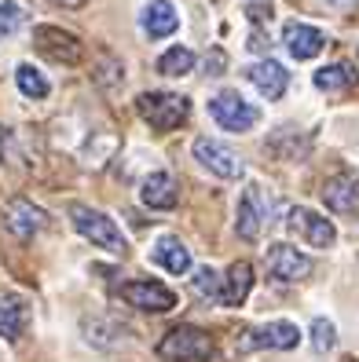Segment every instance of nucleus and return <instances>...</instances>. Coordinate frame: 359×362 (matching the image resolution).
<instances>
[{
	"mask_svg": "<svg viewBox=\"0 0 359 362\" xmlns=\"http://www.w3.org/2000/svg\"><path fill=\"white\" fill-rule=\"evenodd\" d=\"M283 45L297 62H304V59H315L326 48V33L319 26H312V23H290L283 30Z\"/></svg>",
	"mask_w": 359,
	"mask_h": 362,
	"instance_id": "nucleus-12",
	"label": "nucleus"
},
{
	"mask_svg": "<svg viewBox=\"0 0 359 362\" xmlns=\"http://www.w3.org/2000/svg\"><path fill=\"white\" fill-rule=\"evenodd\" d=\"M158 355L165 362H209L213 358V337L198 326H176L158 340Z\"/></svg>",
	"mask_w": 359,
	"mask_h": 362,
	"instance_id": "nucleus-3",
	"label": "nucleus"
},
{
	"mask_svg": "<svg viewBox=\"0 0 359 362\" xmlns=\"http://www.w3.org/2000/svg\"><path fill=\"white\" fill-rule=\"evenodd\" d=\"M286 227H290V234L304 238L312 249H330L337 242L334 223L326 216H319V212H312V209H293L290 216H286Z\"/></svg>",
	"mask_w": 359,
	"mask_h": 362,
	"instance_id": "nucleus-10",
	"label": "nucleus"
},
{
	"mask_svg": "<svg viewBox=\"0 0 359 362\" xmlns=\"http://www.w3.org/2000/svg\"><path fill=\"white\" fill-rule=\"evenodd\" d=\"M334 344H337V326L330 318H315L312 322V348L319 355H326V351H334Z\"/></svg>",
	"mask_w": 359,
	"mask_h": 362,
	"instance_id": "nucleus-25",
	"label": "nucleus"
},
{
	"mask_svg": "<svg viewBox=\"0 0 359 362\" xmlns=\"http://www.w3.org/2000/svg\"><path fill=\"white\" fill-rule=\"evenodd\" d=\"M52 4H59V8H74V11H77V8H84V0H52Z\"/></svg>",
	"mask_w": 359,
	"mask_h": 362,
	"instance_id": "nucleus-29",
	"label": "nucleus"
},
{
	"mask_svg": "<svg viewBox=\"0 0 359 362\" xmlns=\"http://www.w3.org/2000/svg\"><path fill=\"white\" fill-rule=\"evenodd\" d=\"M121 300L139 308V311L165 315V311L176 308V293L169 289L165 282H154V279H132V282L121 286Z\"/></svg>",
	"mask_w": 359,
	"mask_h": 362,
	"instance_id": "nucleus-6",
	"label": "nucleus"
},
{
	"mask_svg": "<svg viewBox=\"0 0 359 362\" xmlns=\"http://www.w3.org/2000/svg\"><path fill=\"white\" fill-rule=\"evenodd\" d=\"M198 66V59H195V52L191 48H169L161 59H158V70L165 74V77H187V74H191Z\"/></svg>",
	"mask_w": 359,
	"mask_h": 362,
	"instance_id": "nucleus-22",
	"label": "nucleus"
},
{
	"mask_svg": "<svg viewBox=\"0 0 359 362\" xmlns=\"http://www.w3.org/2000/svg\"><path fill=\"white\" fill-rule=\"evenodd\" d=\"M264 220H268V209L261 202V190L246 187V194L239 202V212H235V234L242 242H257L261 230H264Z\"/></svg>",
	"mask_w": 359,
	"mask_h": 362,
	"instance_id": "nucleus-13",
	"label": "nucleus"
},
{
	"mask_svg": "<svg viewBox=\"0 0 359 362\" xmlns=\"http://www.w3.org/2000/svg\"><path fill=\"white\" fill-rule=\"evenodd\" d=\"M23 23H26V11L15 0H4L0 4V37H11L15 30H23Z\"/></svg>",
	"mask_w": 359,
	"mask_h": 362,
	"instance_id": "nucleus-26",
	"label": "nucleus"
},
{
	"mask_svg": "<svg viewBox=\"0 0 359 362\" xmlns=\"http://www.w3.org/2000/svg\"><path fill=\"white\" fill-rule=\"evenodd\" d=\"M48 212L40 209V205H33L30 198H11L8 205H4V227L15 234V238H23V242H30L33 234H40V230H48Z\"/></svg>",
	"mask_w": 359,
	"mask_h": 362,
	"instance_id": "nucleus-8",
	"label": "nucleus"
},
{
	"mask_svg": "<svg viewBox=\"0 0 359 362\" xmlns=\"http://www.w3.org/2000/svg\"><path fill=\"white\" fill-rule=\"evenodd\" d=\"M139 26H143V33L151 40H161L169 33H176L180 15L173 8V0H147L143 11H139Z\"/></svg>",
	"mask_w": 359,
	"mask_h": 362,
	"instance_id": "nucleus-15",
	"label": "nucleus"
},
{
	"mask_svg": "<svg viewBox=\"0 0 359 362\" xmlns=\"http://www.w3.org/2000/svg\"><path fill=\"white\" fill-rule=\"evenodd\" d=\"M224 66H227V62H224V52L220 48L205 59V74H224Z\"/></svg>",
	"mask_w": 359,
	"mask_h": 362,
	"instance_id": "nucleus-28",
	"label": "nucleus"
},
{
	"mask_svg": "<svg viewBox=\"0 0 359 362\" xmlns=\"http://www.w3.org/2000/svg\"><path fill=\"white\" fill-rule=\"evenodd\" d=\"M264 264H268V274H271V279H279V282H304L312 274V257H304L301 249H293L286 242L271 245Z\"/></svg>",
	"mask_w": 359,
	"mask_h": 362,
	"instance_id": "nucleus-11",
	"label": "nucleus"
},
{
	"mask_svg": "<svg viewBox=\"0 0 359 362\" xmlns=\"http://www.w3.org/2000/svg\"><path fill=\"white\" fill-rule=\"evenodd\" d=\"M33 52L40 59L59 62V66H77V62L84 59V45H81V40L70 30H59L52 23L33 26Z\"/></svg>",
	"mask_w": 359,
	"mask_h": 362,
	"instance_id": "nucleus-4",
	"label": "nucleus"
},
{
	"mask_svg": "<svg viewBox=\"0 0 359 362\" xmlns=\"http://www.w3.org/2000/svg\"><path fill=\"white\" fill-rule=\"evenodd\" d=\"M352 81H355V70L348 66V62H334V66H323V70H315V88H323V92H337V88H348Z\"/></svg>",
	"mask_w": 359,
	"mask_h": 362,
	"instance_id": "nucleus-23",
	"label": "nucleus"
},
{
	"mask_svg": "<svg viewBox=\"0 0 359 362\" xmlns=\"http://www.w3.org/2000/svg\"><path fill=\"white\" fill-rule=\"evenodd\" d=\"M209 117H213L224 132H249L253 124L261 121V110L257 106H249L239 92H217L209 99Z\"/></svg>",
	"mask_w": 359,
	"mask_h": 362,
	"instance_id": "nucleus-5",
	"label": "nucleus"
},
{
	"mask_svg": "<svg viewBox=\"0 0 359 362\" xmlns=\"http://www.w3.org/2000/svg\"><path fill=\"white\" fill-rule=\"evenodd\" d=\"M249 289H253V267H249L246 260L231 264L227 279H224V289H220V304H227V308H239V304H246Z\"/></svg>",
	"mask_w": 359,
	"mask_h": 362,
	"instance_id": "nucleus-20",
	"label": "nucleus"
},
{
	"mask_svg": "<svg viewBox=\"0 0 359 362\" xmlns=\"http://www.w3.org/2000/svg\"><path fill=\"white\" fill-rule=\"evenodd\" d=\"M151 260L158 267H165L169 274H187L191 271V249H187L180 238H173V234H161V238L154 242V249H151Z\"/></svg>",
	"mask_w": 359,
	"mask_h": 362,
	"instance_id": "nucleus-17",
	"label": "nucleus"
},
{
	"mask_svg": "<svg viewBox=\"0 0 359 362\" xmlns=\"http://www.w3.org/2000/svg\"><path fill=\"white\" fill-rule=\"evenodd\" d=\"M26 322H30V308L23 296H0V337L18 340L26 333Z\"/></svg>",
	"mask_w": 359,
	"mask_h": 362,
	"instance_id": "nucleus-19",
	"label": "nucleus"
},
{
	"mask_svg": "<svg viewBox=\"0 0 359 362\" xmlns=\"http://www.w3.org/2000/svg\"><path fill=\"white\" fill-rule=\"evenodd\" d=\"M15 84H18V92H23L26 99H45L48 92H52V84H48V77L40 74L33 62H23V66L15 70Z\"/></svg>",
	"mask_w": 359,
	"mask_h": 362,
	"instance_id": "nucleus-21",
	"label": "nucleus"
},
{
	"mask_svg": "<svg viewBox=\"0 0 359 362\" xmlns=\"http://www.w3.org/2000/svg\"><path fill=\"white\" fill-rule=\"evenodd\" d=\"M323 205L337 216H352L359 212V180L355 176H334L323 187Z\"/></svg>",
	"mask_w": 359,
	"mask_h": 362,
	"instance_id": "nucleus-16",
	"label": "nucleus"
},
{
	"mask_svg": "<svg viewBox=\"0 0 359 362\" xmlns=\"http://www.w3.org/2000/svg\"><path fill=\"white\" fill-rule=\"evenodd\" d=\"M195 293L202 296V300H220V289H224V279L213 271V267H198L195 279H191Z\"/></svg>",
	"mask_w": 359,
	"mask_h": 362,
	"instance_id": "nucleus-24",
	"label": "nucleus"
},
{
	"mask_svg": "<svg viewBox=\"0 0 359 362\" xmlns=\"http://www.w3.org/2000/svg\"><path fill=\"white\" fill-rule=\"evenodd\" d=\"M297 340H301V329L286 322V318H275V322H268L261 329H249L242 340H239V351H290V348H297Z\"/></svg>",
	"mask_w": 359,
	"mask_h": 362,
	"instance_id": "nucleus-7",
	"label": "nucleus"
},
{
	"mask_svg": "<svg viewBox=\"0 0 359 362\" xmlns=\"http://www.w3.org/2000/svg\"><path fill=\"white\" fill-rule=\"evenodd\" d=\"M70 223H74V230L81 234V238H89L92 245L107 249V252H125L129 249L121 227L107 216V212H99L92 205H70Z\"/></svg>",
	"mask_w": 359,
	"mask_h": 362,
	"instance_id": "nucleus-2",
	"label": "nucleus"
},
{
	"mask_svg": "<svg viewBox=\"0 0 359 362\" xmlns=\"http://www.w3.org/2000/svg\"><path fill=\"white\" fill-rule=\"evenodd\" d=\"M136 110H139V117L151 124V129L173 132V129H180V124L191 117V99L176 95V92H143L136 99Z\"/></svg>",
	"mask_w": 359,
	"mask_h": 362,
	"instance_id": "nucleus-1",
	"label": "nucleus"
},
{
	"mask_svg": "<svg viewBox=\"0 0 359 362\" xmlns=\"http://www.w3.org/2000/svg\"><path fill=\"white\" fill-rule=\"evenodd\" d=\"M326 4H334V8H345V4H352V0H326Z\"/></svg>",
	"mask_w": 359,
	"mask_h": 362,
	"instance_id": "nucleus-30",
	"label": "nucleus"
},
{
	"mask_svg": "<svg viewBox=\"0 0 359 362\" xmlns=\"http://www.w3.org/2000/svg\"><path fill=\"white\" fill-rule=\"evenodd\" d=\"M246 15L253 18V23H268L271 18V4L264 0V4H246Z\"/></svg>",
	"mask_w": 359,
	"mask_h": 362,
	"instance_id": "nucleus-27",
	"label": "nucleus"
},
{
	"mask_svg": "<svg viewBox=\"0 0 359 362\" xmlns=\"http://www.w3.org/2000/svg\"><path fill=\"white\" fill-rule=\"evenodd\" d=\"M246 77L253 81V88H257L264 99H283V92L290 88V74H286V66L283 62H275V59H261V62H253V66L246 70Z\"/></svg>",
	"mask_w": 359,
	"mask_h": 362,
	"instance_id": "nucleus-14",
	"label": "nucleus"
},
{
	"mask_svg": "<svg viewBox=\"0 0 359 362\" xmlns=\"http://www.w3.org/2000/svg\"><path fill=\"white\" fill-rule=\"evenodd\" d=\"M139 198H143V205H147V209L169 212V209L176 205V198H180L176 180L169 176V173H151V176L143 180V187H139Z\"/></svg>",
	"mask_w": 359,
	"mask_h": 362,
	"instance_id": "nucleus-18",
	"label": "nucleus"
},
{
	"mask_svg": "<svg viewBox=\"0 0 359 362\" xmlns=\"http://www.w3.org/2000/svg\"><path fill=\"white\" fill-rule=\"evenodd\" d=\"M191 151H195V161L202 168H209L213 176H220V180H239L242 176V161H239V154L231 151V146L202 136V139H195Z\"/></svg>",
	"mask_w": 359,
	"mask_h": 362,
	"instance_id": "nucleus-9",
	"label": "nucleus"
}]
</instances>
